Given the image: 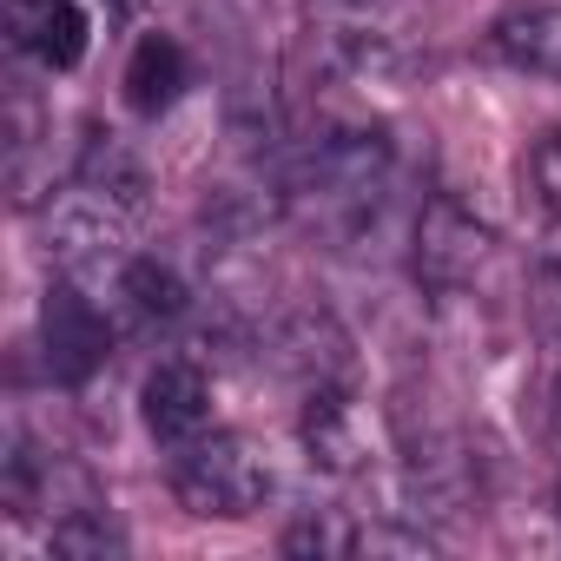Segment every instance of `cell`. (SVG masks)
Segmentation results:
<instances>
[{
    "label": "cell",
    "instance_id": "obj_17",
    "mask_svg": "<svg viewBox=\"0 0 561 561\" xmlns=\"http://www.w3.org/2000/svg\"><path fill=\"white\" fill-rule=\"evenodd\" d=\"M528 185L541 192L548 218H561V133H541V139L528 146Z\"/></svg>",
    "mask_w": 561,
    "mask_h": 561
},
{
    "label": "cell",
    "instance_id": "obj_5",
    "mask_svg": "<svg viewBox=\"0 0 561 561\" xmlns=\"http://www.w3.org/2000/svg\"><path fill=\"white\" fill-rule=\"evenodd\" d=\"M410 264L430 291H462L469 277L489 264V231L456 205V198H430L416 211V238H410Z\"/></svg>",
    "mask_w": 561,
    "mask_h": 561
},
{
    "label": "cell",
    "instance_id": "obj_19",
    "mask_svg": "<svg viewBox=\"0 0 561 561\" xmlns=\"http://www.w3.org/2000/svg\"><path fill=\"white\" fill-rule=\"evenodd\" d=\"M548 423H554V436H561V364H554V377H548Z\"/></svg>",
    "mask_w": 561,
    "mask_h": 561
},
{
    "label": "cell",
    "instance_id": "obj_21",
    "mask_svg": "<svg viewBox=\"0 0 561 561\" xmlns=\"http://www.w3.org/2000/svg\"><path fill=\"white\" fill-rule=\"evenodd\" d=\"M554 515H561V476H554Z\"/></svg>",
    "mask_w": 561,
    "mask_h": 561
},
{
    "label": "cell",
    "instance_id": "obj_12",
    "mask_svg": "<svg viewBox=\"0 0 561 561\" xmlns=\"http://www.w3.org/2000/svg\"><path fill=\"white\" fill-rule=\"evenodd\" d=\"M80 179H87L93 192H106L113 205H126L133 218L146 211L152 172H146V159L133 152V139H119L113 126H87V139H80Z\"/></svg>",
    "mask_w": 561,
    "mask_h": 561
},
{
    "label": "cell",
    "instance_id": "obj_6",
    "mask_svg": "<svg viewBox=\"0 0 561 561\" xmlns=\"http://www.w3.org/2000/svg\"><path fill=\"white\" fill-rule=\"evenodd\" d=\"M139 416L152 430V443L172 456L185 449L192 436L211 430V377L192 364V357H165L146 383H139Z\"/></svg>",
    "mask_w": 561,
    "mask_h": 561
},
{
    "label": "cell",
    "instance_id": "obj_4",
    "mask_svg": "<svg viewBox=\"0 0 561 561\" xmlns=\"http://www.w3.org/2000/svg\"><path fill=\"white\" fill-rule=\"evenodd\" d=\"M119 344V324L113 311L80 285V277H54L47 298H41V357H47V377L54 383H87L106 370Z\"/></svg>",
    "mask_w": 561,
    "mask_h": 561
},
{
    "label": "cell",
    "instance_id": "obj_18",
    "mask_svg": "<svg viewBox=\"0 0 561 561\" xmlns=\"http://www.w3.org/2000/svg\"><path fill=\"white\" fill-rule=\"evenodd\" d=\"M541 298H535V318H541V331L561 344V264H541V285H535Z\"/></svg>",
    "mask_w": 561,
    "mask_h": 561
},
{
    "label": "cell",
    "instance_id": "obj_9",
    "mask_svg": "<svg viewBox=\"0 0 561 561\" xmlns=\"http://www.w3.org/2000/svg\"><path fill=\"white\" fill-rule=\"evenodd\" d=\"M489 54L528 80H561V8H508L489 27Z\"/></svg>",
    "mask_w": 561,
    "mask_h": 561
},
{
    "label": "cell",
    "instance_id": "obj_10",
    "mask_svg": "<svg viewBox=\"0 0 561 561\" xmlns=\"http://www.w3.org/2000/svg\"><path fill=\"white\" fill-rule=\"evenodd\" d=\"M185 80H192V67H185V47L172 41V34H139L133 41V60H126V106L139 113V119H159V113H172L179 106V93H185Z\"/></svg>",
    "mask_w": 561,
    "mask_h": 561
},
{
    "label": "cell",
    "instance_id": "obj_11",
    "mask_svg": "<svg viewBox=\"0 0 561 561\" xmlns=\"http://www.w3.org/2000/svg\"><path fill=\"white\" fill-rule=\"evenodd\" d=\"M277 364H285L291 377H305V390H318V383H344V331L324 318V311H291L285 324H277Z\"/></svg>",
    "mask_w": 561,
    "mask_h": 561
},
{
    "label": "cell",
    "instance_id": "obj_8",
    "mask_svg": "<svg viewBox=\"0 0 561 561\" xmlns=\"http://www.w3.org/2000/svg\"><path fill=\"white\" fill-rule=\"evenodd\" d=\"M298 436H305V456H311L324 476H357V469H364V423H357V403H351L344 383L305 390Z\"/></svg>",
    "mask_w": 561,
    "mask_h": 561
},
{
    "label": "cell",
    "instance_id": "obj_3",
    "mask_svg": "<svg viewBox=\"0 0 561 561\" xmlns=\"http://www.w3.org/2000/svg\"><path fill=\"white\" fill-rule=\"evenodd\" d=\"M41 251L67 277H106L133 257V211L93 192L87 179H73L41 205Z\"/></svg>",
    "mask_w": 561,
    "mask_h": 561
},
{
    "label": "cell",
    "instance_id": "obj_7",
    "mask_svg": "<svg viewBox=\"0 0 561 561\" xmlns=\"http://www.w3.org/2000/svg\"><path fill=\"white\" fill-rule=\"evenodd\" d=\"M8 47L47 73H73L87 60V14L80 0H8Z\"/></svg>",
    "mask_w": 561,
    "mask_h": 561
},
{
    "label": "cell",
    "instance_id": "obj_14",
    "mask_svg": "<svg viewBox=\"0 0 561 561\" xmlns=\"http://www.w3.org/2000/svg\"><path fill=\"white\" fill-rule=\"evenodd\" d=\"M126 548H133L126 528H119L100 502L54 515V554H60V561H126Z\"/></svg>",
    "mask_w": 561,
    "mask_h": 561
},
{
    "label": "cell",
    "instance_id": "obj_15",
    "mask_svg": "<svg viewBox=\"0 0 561 561\" xmlns=\"http://www.w3.org/2000/svg\"><path fill=\"white\" fill-rule=\"evenodd\" d=\"M436 548H443V535H436L430 522L383 508L377 522L357 528V548H351V554H364V561H436Z\"/></svg>",
    "mask_w": 561,
    "mask_h": 561
},
{
    "label": "cell",
    "instance_id": "obj_13",
    "mask_svg": "<svg viewBox=\"0 0 561 561\" xmlns=\"http://www.w3.org/2000/svg\"><path fill=\"white\" fill-rule=\"evenodd\" d=\"M185 305H192V291H185V277L165 257H139V251L126 257V331H139V324H179Z\"/></svg>",
    "mask_w": 561,
    "mask_h": 561
},
{
    "label": "cell",
    "instance_id": "obj_16",
    "mask_svg": "<svg viewBox=\"0 0 561 561\" xmlns=\"http://www.w3.org/2000/svg\"><path fill=\"white\" fill-rule=\"evenodd\" d=\"M357 548V528L337 522L331 508H305L291 528H285V554H311V561H344Z\"/></svg>",
    "mask_w": 561,
    "mask_h": 561
},
{
    "label": "cell",
    "instance_id": "obj_20",
    "mask_svg": "<svg viewBox=\"0 0 561 561\" xmlns=\"http://www.w3.org/2000/svg\"><path fill=\"white\" fill-rule=\"evenodd\" d=\"M139 8H146V0H106V14H119V21H133Z\"/></svg>",
    "mask_w": 561,
    "mask_h": 561
},
{
    "label": "cell",
    "instance_id": "obj_2",
    "mask_svg": "<svg viewBox=\"0 0 561 561\" xmlns=\"http://www.w3.org/2000/svg\"><path fill=\"white\" fill-rule=\"evenodd\" d=\"M383 185H390V139H383L377 126L324 133L318 146L298 152V165H291V179H285L291 198H318V205H324L331 218H344V225H364L370 205L383 198Z\"/></svg>",
    "mask_w": 561,
    "mask_h": 561
},
{
    "label": "cell",
    "instance_id": "obj_1",
    "mask_svg": "<svg viewBox=\"0 0 561 561\" xmlns=\"http://www.w3.org/2000/svg\"><path fill=\"white\" fill-rule=\"evenodd\" d=\"M172 495L198 522H244L271 502V462L251 436L205 430L185 449H172Z\"/></svg>",
    "mask_w": 561,
    "mask_h": 561
}]
</instances>
